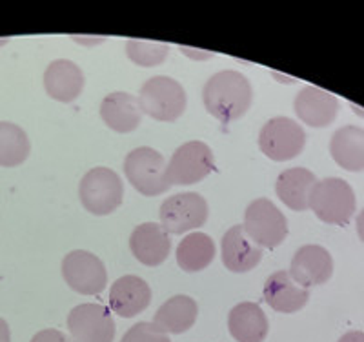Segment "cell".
I'll return each instance as SVG.
<instances>
[{
    "instance_id": "obj_1",
    "label": "cell",
    "mask_w": 364,
    "mask_h": 342,
    "mask_svg": "<svg viewBox=\"0 0 364 342\" xmlns=\"http://www.w3.org/2000/svg\"><path fill=\"white\" fill-rule=\"evenodd\" d=\"M253 90L246 75L235 70H223L211 75L203 87L206 112L223 124L239 120L248 113Z\"/></svg>"
},
{
    "instance_id": "obj_2",
    "label": "cell",
    "mask_w": 364,
    "mask_h": 342,
    "mask_svg": "<svg viewBox=\"0 0 364 342\" xmlns=\"http://www.w3.org/2000/svg\"><path fill=\"white\" fill-rule=\"evenodd\" d=\"M139 104L144 115L159 122H175L186 112L188 95L181 82L171 77L157 75L142 84Z\"/></svg>"
},
{
    "instance_id": "obj_3",
    "label": "cell",
    "mask_w": 364,
    "mask_h": 342,
    "mask_svg": "<svg viewBox=\"0 0 364 342\" xmlns=\"http://www.w3.org/2000/svg\"><path fill=\"white\" fill-rule=\"evenodd\" d=\"M122 168L129 184L144 197H157L171 188L168 182V162L149 146L132 149Z\"/></svg>"
},
{
    "instance_id": "obj_4",
    "label": "cell",
    "mask_w": 364,
    "mask_h": 342,
    "mask_svg": "<svg viewBox=\"0 0 364 342\" xmlns=\"http://www.w3.org/2000/svg\"><path fill=\"white\" fill-rule=\"evenodd\" d=\"M79 198L84 210L95 217H104L117 210L124 201V184L112 168H91L79 184Z\"/></svg>"
},
{
    "instance_id": "obj_5",
    "label": "cell",
    "mask_w": 364,
    "mask_h": 342,
    "mask_svg": "<svg viewBox=\"0 0 364 342\" xmlns=\"http://www.w3.org/2000/svg\"><path fill=\"white\" fill-rule=\"evenodd\" d=\"M310 210L323 223L344 226L355 215L353 188L346 181L337 177L317 181L310 197Z\"/></svg>"
},
{
    "instance_id": "obj_6",
    "label": "cell",
    "mask_w": 364,
    "mask_h": 342,
    "mask_svg": "<svg viewBox=\"0 0 364 342\" xmlns=\"http://www.w3.org/2000/svg\"><path fill=\"white\" fill-rule=\"evenodd\" d=\"M306 146L301 124L288 117H273L259 133V148L269 161L284 162L299 157Z\"/></svg>"
},
{
    "instance_id": "obj_7",
    "label": "cell",
    "mask_w": 364,
    "mask_h": 342,
    "mask_svg": "<svg viewBox=\"0 0 364 342\" xmlns=\"http://www.w3.org/2000/svg\"><path fill=\"white\" fill-rule=\"evenodd\" d=\"M245 230L261 247H277L288 237V220L269 198H255L245 211Z\"/></svg>"
},
{
    "instance_id": "obj_8",
    "label": "cell",
    "mask_w": 364,
    "mask_h": 342,
    "mask_svg": "<svg viewBox=\"0 0 364 342\" xmlns=\"http://www.w3.org/2000/svg\"><path fill=\"white\" fill-rule=\"evenodd\" d=\"M208 202L203 195L195 191L171 195L161 204V226L168 233L182 235L186 231H193L204 226L208 220Z\"/></svg>"
},
{
    "instance_id": "obj_9",
    "label": "cell",
    "mask_w": 364,
    "mask_h": 342,
    "mask_svg": "<svg viewBox=\"0 0 364 342\" xmlns=\"http://www.w3.org/2000/svg\"><path fill=\"white\" fill-rule=\"evenodd\" d=\"M63 277L66 284L80 295H99L108 286V272L95 253L73 250L63 259Z\"/></svg>"
},
{
    "instance_id": "obj_10",
    "label": "cell",
    "mask_w": 364,
    "mask_h": 342,
    "mask_svg": "<svg viewBox=\"0 0 364 342\" xmlns=\"http://www.w3.org/2000/svg\"><path fill=\"white\" fill-rule=\"evenodd\" d=\"M213 151L203 141L178 146L168 162L170 186H191L204 181L213 171Z\"/></svg>"
},
{
    "instance_id": "obj_11",
    "label": "cell",
    "mask_w": 364,
    "mask_h": 342,
    "mask_svg": "<svg viewBox=\"0 0 364 342\" xmlns=\"http://www.w3.org/2000/svg\"><path fill=\"white\" fill-rule=\"evenodd\" d=\"M68 330L73 342H113L115 321L106 306L86 302L71 309Z\"/></svg>"
},
{
    "instance_id": "obj_12",
    "label": "cell",
    "mask_w": 364,
    "mask_h": 342,
    "mask_svg": "<svg viewBox=\"0 0 364 342\" xmlns=\"http://www.w3.org/2000/svg\"><path fill=\"white\" fill-rule=\"evenodd\" d=\"M288 273L299 286L310 289L330 281L333 275V259L326 247L306 244L295 252Z\"/></svg>"
},
{
    "instance_id": "obj_13",
    "label": "cell",
    "mask_w": 364,
    "mask_h": 342,
    "mask_svg": "<svg viewBox=\"0 0 364 342\" xmlns=\"http://www.w3.org/2000/svg\"><path fill=\"white\" fill-rule=\"evenodd\" d=\"M220 257L232 273H248L262 260V247L253 242L242 224L232 226L220 240Z\"/></svg>"
},
{
    "instance_id": "obj_14",
    "label": "cell",
    "mask_w": 364,
    "mask_h": 342,
    "mask_svg": "<svg viewBox=\"0 0 364 342\" xmlns=\"http://www.w3.org/2000/svg\"><path fill=\"white\" fill-rule=\"evenodd\" d=\"M84 71L79 64L68 58H57L50 62L44 71L46 93L57 102H73L84 91Z\"/></svg>"
},
{
    "instance_id": "obj_15",
    "label": "cell",
    "mask_w": 364,
    "mask_h": 342,
    "mask_svg": "<svg viewBox=\"0 0 364 342\" xmlns=\"http://www.w3.org/2000/svg\"><path fill=\"white\" fill-rule=\"evenodd\" d=\"M129 250L144 266H161L171 252L170 233L157 223L139 224L129 235Z\"/></svg>"
},
{
    "instance_id": "obj_16",
    "label": "cell",
    "mask_w": 364,
    "mask_h": 342,
    "mask_svg": "<svg viewBox=\"0 0 364 342\" xmlns=\"http://www.w3.org/2000/svg\"><path fill=\"white\" fill-rule=\"evenodd\" d=\"M295 115L311 128H326L336 120L339 100L315 86H304L294 100Z\"/></svg>"
},
{
    "instance_id": "obj_17",
    "label": "cell",
    "mask_w": 364,
    "mask_h": 342,
    "mask_svg": "<svg viewBox=\"0 0 364 342\" xmlns=\"http://www.w3.org/2000/svg\"><path fill=\"white\" fill-rule=\"evenodd\" d=\"M151 302V289L144 279L124 275L117 279L109 288V308L122 319H132L142 314Z\"/></svg>"
},
{
    "instance_id": "obj_18",
    "label": "cell",
    "mask_w": 364,
    "mask_h": 342,
    "mask_svg": "<svg viewBox=\"0 0 364 342\" xmlns=\"http://www.w3.org/2000/svg\"><path fill=\"white\" fill-rule=\"evenodd\" d=\"M264 301L279 314H297L310 301V289L302 288L284 269L272 273L264 282Z\"/></svg>"
},
{
    "instance_id": "obj_19",
    "label": "cell",
    "mask_w": 364,
    "mask_h": 342,
    "mask_svg": "<svg viewBox=\"0 0 364 342\" xmlns=\"http://www.w3.org/2000/svg\"><path fill=\"white\" fill-rule=\"evenodd\" d=\"M100 117L115 133H132L141 126L144 113L139 104V97L126 91H113L100 102Z\"/></svg>"
},
{
    "instance_id": "obj_20",
    "label": "cell",
    "mask_w": 364,
    "mask_h": 342,
    "mask_svg": "<svg viewBox=\"0 0 364 342\" xmlns=\"http://www.w3.org/2000/svg\"><path fill=\"white\" fill-rule=\"evenodd\" d=\"M228 330L237 342H262L269 324L262 308L255 302H240L228 315Z\"/></svg>"
},
{
    "instance_id": "obj_21",
    "label": "cell",
    "mask_w": 364,
    "mask_h": 342,
    "mask_svg": "<svg viewBox=\"0 0 364 342\" xmlns=\"http://www.w3.org/2000/svg\"><path fill=\"white\" fill-rule=\"evenodd\" d=\"M317 177L306 168L284 169L275 182V191L281 202L294 211L310 210V197Z\"/></svg>"
},
{
    "instance_id": "obj_22",
    "label": "cell",
    "mask_w": 364,
    "mask_h": 342,
    "mask_svg": "<svg viewBox=\"0 0 364 342\" xmlns=\"http://www.w3.org/2000/svg\"><path fill=\"white\" fill-rule=\"evenodd\" d=\"M331 159L346 171H364V128L343 126L330 141Z\"/></svg>"
},
{
    "instance_id": "obj_23",
    "label": "cell",
    "mask_w": 364,
    "mask_h": 342,
    "mask_svg": "<svg viewBox=\"0 0 364 342\" xmlns=\"http://www.w3.org/2000/svg\"><path fill=\"white\" fill-rule=\"evenodd\" d=\"M199 317V306L188 295H175L168 299L155 314L154 322L164 333H186Z\"/></svg>"
},
{
    "instance_id": "obj_24",
    "label": "cell",
    "mask_w": 364,
    "mask_h": 342,
    "mask_svg": "<svg viewBox=\"0 0 364 342\" xmlns=\"http://www.w3.org/2000/svg\"><path fill=\"white\" fill-rule=\"evenodd\" d=\"M177 264L182 272H203L215 259V242L210 235L200 231H191L177 246Z\"/></svg>"
},
{
    "instance_id": "obj_25",
    "label": "cell",
    "mask_w": 364,
    "mask_h": 342,
    "mask_svg": "<svg viewBox=\"0 0 364 342\" xmlns=\"http://www.w3.org/2000/svg\"><path fill=\"white\" fill-rule=\"evenodd\" d=\"M31 151L29 137L21 126L13 122H0V166L15 168L24 164Z\"/></svg>"
},
{
    "instance_id": "obj_26",
    "label": "cell",
    "mask_w": 364,
    "mask_h": 342,
    "mask_svg": "<svg viewBox=\"0 0 364 342\" xmlns=\"http://www.w3.org/2000/svg\"><path fill=\"white\" fill-rule=\"evenodd\" d=\"M168 53H170V46L164 42L142 41V38H129L126 42V55L136 66H159L168 58Z\"/></svg>"
},
{
    "instance_id": "obj_27",
    "label": "cell",
    "mask_w": 364,
    "mask_h": 342,
    "mask_svg": "<svg viewBox=\"0 0 364 342\" xmlns=\"http://www.w3.org/2000/svg\"><path fill=\"white\" fill-rule=\"evenodd\" d=\"M120 342H171L168 333L159 328L155 322H139L132 326L120 338Z\"/></svg>"
},
{
    "instance_id": "obj_28",
    "label": "cell",
    "mask_w": 364,
    "mask_h": 342,
    "mask_svg": "<svg viewBox=\"0 0 364 342\" xmlns=\"http://www.w3.org/2000/svg\"><path fill=\"white\" fill-rule=\"evenodd\" d=\"M31 342H71L63 331L53 330V328H48V330L38 331L37 335H33Z\"/></svg>"
},
{
    "instance_id": "obj_29",
    "label": "cell",
    "mask_w": 364,
    "mask_h": 342,
    "mask_svg": "<svg viewBox=\"0 0 364 342\" xmlns=\"http://www.w3.org/2000/svg\"><path fill=\"white\" fill-rule=\"evenodd\" d=\"M337 342H364V331H348Z\"/></svg>"
},
{
    "instance_id": "obj_30",
    "label": "cell",
    "mask_w": 364,
    "mask_h": 342,
    "mask_svg": "<svg viewBox=\"0 0 364 342\" xmlns=\"http://www.w3.org/2000/svg\"><path fill=\"white\" fill-rule=\"evenodd\" d=\"M0 342H11V331L4 319H0Z\"/></svg>"
},
{
    "instance_id": "obj_31",
    "label": "cell",
    "mask_w": 364,
    "mask_h": 342,
    "mask_svg": "<svg viewBox=\"0 0 364 342\" xmlns=\"http://www.w3.org/2000/svg\"><path fill=\"white\" fill-rule=\"evenodd\" d=\"M357 235H359V239L364 242V210L360 211L359 215H357Z\"/></svg>"
}]
</instances>
